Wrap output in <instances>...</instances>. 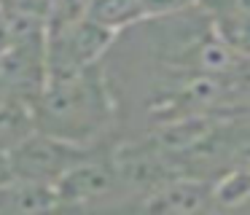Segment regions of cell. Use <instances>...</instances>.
Returning a JSON list of instances; mask_svg holds the SVG:
<instances>
[{
	"instance_id": "1",
	"label": "cell",
	"mask_w": 250,
	"mask_h": 215,
	"mask_svg": "<svg viewBox=\"0 0 250 215\" xmlns=\"http://www.w3.org/2000/svg\"><path fill=\"white\" fill-rule=\"evenodd\" d=\"M105 116H108L105 91L94 81L89 64L73 73L49 75V84L43 86L35 102L33 124L38 132L83 148V143L100 132Z\"/></svg>"
},
{
	"instance_id": "2",
	"label": "cell",
	"mask_w": 250,
	"mask_h": 215,
	"mask_svg": "<svg viewBox=\"0 0 250 215\" xmlns=\"http://www.w3.org/2000/svg\"><path fill=\"white\" fill-rule=\"evenodd\" d=\"M119 183L116 175V164L103 156H89L83 153L60 180L54 183L57 204H92L97 199L108 196L113 191V186Z\"/></svg>"
},
{
	"instance_id": "3",
	"label": "cell",
	"mask_w": 250,
	"mask_h": 215,
	"mask_svg": "<svg viewBox=\"0 0 250 215\" xmlns=\"http://www.w3.org/2000/svg\"><path fill=\"white\" fill-rule=\"evenodd\" d=\"M207 188L202 183H188V180H175L167 186L151 191L143 199L140 207L151 213H196L205 207Z\"/></svg>"
},
{
	"instance_id": "4",
	"label": "cell",
	"mask_w": 250,
	"mask_h": 215,
	"mask_svg": "<svg viewBox=\"0 0 250 215\" xmlns=\"http://www.w3.org/2000/svg\"><path fill=\"white\" fill-rule=\"evenodd\" d=\"M215 30H218V41L231 54L250 57V14L226 11V14L218 16Z\"/></svg>"
},
{
	"instance_id": "5",
	"label": "cell",
	"mask_w": 250,
	"mask_h": 215,
	"mask_svg": "<svg viewBox=\"0 0 250 215\" xmlns=\"http://www.w3.org/2000/svg\"><path fill=\"white\" fill-rule=\"evenodd\" d=\"M207 134V121L202 118H188V121H180L175 127H167L162 132V143L169 145V148H188L194 145L199 137Z\"/></svg>"
},
{
	"instance_id": "6",
	"label": "cell",
	"mask_w": 250,
	"mask_h": 215,
	"mask_svg": "<svg viewBox=\"0 0 250 215\" xmlns=\"http://www.w3.org/2000/svg\"><path fill=\"white\" fill-rule=\"evenodd\" d=\"M250 196V170H239L226 175L215 188V199L221 204H239Z\"/></svg>"
},
{
	"instance_id": "7",
	"label": "cell",
	"mask_w": 250,
	"mask_h": 215,
	"mask_svg": "<svg viewBox=\"0 0 250 215\" xmlns=\"http://www.w3.org/2000/svg\"><path fill=\"white\" fill-rule=\"evenodd\" d=\"M188 3L191 0H143V8H146V14H167V11H178Z\"/></svg>"
},
{
	"instance_id": "8",
	"label": "cell",
	"mask_w": 250,
	"mask_h": 215,
	"mask_svg": "<svg viewBox=\"0 0 250 215\" xmlns=\"http://www.w3.org/2000/svg\"><path fill=\"white\" fill-rule=\"evenodd\" d=\"M229 11H239V14H250V0H229Z\"/></svg>"
},
{
	"instance_id": "9",
	"label": "cell",
	"mask_w": 250,
	"mask_h": 215,
	"mask_svg": "<svg viewBox=\"0 0 250 215\" xmlns=\"http://www.w3.org/2000/svg\"><path fill=\"white\" fill-rule=\"evenodd\" d=\"M239 156H242V159H245V161H250V137H248V140H245V143H242V145H239Z\"/></svg>"
}]
</instances>
